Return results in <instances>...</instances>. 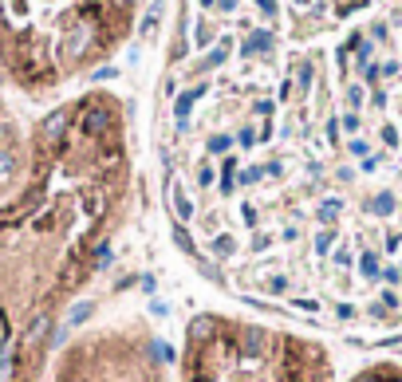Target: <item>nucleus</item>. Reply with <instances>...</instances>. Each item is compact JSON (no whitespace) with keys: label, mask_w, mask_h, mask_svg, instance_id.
Listing matches in <instances>:
<instances>
[{"label":"nucleus","mask_w":402,"mask_h":382,"mask_svg":"<svg viewBox=\"0 0 402 382\" xmlns=\"http://www.w3.org/2000/svg\"><path fill=\"white\" fill-rule=\"evenodd\" d=\"M134 186L127 123L83 95L36 130L28 181L0 205V382H32L67 303L111 260Z\"/></svg>","instance_id":"1"},{"label":"nucleus","mask_w":402,"mask_h":382,"mask_svg":"<svg viewBox=\"0 0 402 382\" xmlns=\"http://www.w3.org/2000/svg\"><path fill=\"white\" fill-rule=\"evenodd\" d=\"M174 382H339L331 347L296 323L197 311L181 331Z\"/></svg>","instance_id":"2"},{"label":"nucleus","mask_w":402,"mask_h":382,"mask_svg":"<svg viewBox=\"0 0 402 382\" xmlns=\"http://www.w3.org/2000/svg\"><path fill=\"white\" fill-rule=\"evenodd\" d=\"M127 24L130 0H0V55L40 91L103 60Z\"/></svg>","instance_id":"3"},{"label":"nucleus","mask_w":402,"mask_h":382,"mask_svg":"<svg viewBox=\"0 0 402 382\" xmlns=\"http://www.w3.org/2000/svg\"><path fill=\"white\" fill-rule=\"evenodd\" d=\"M51 382H174L146 319H114L64 347Z\"/></svg>","instance_id":"4"},{"label":"nucleus","mask_w":402,"mask_h":382,"mask_svg":"<svg viewBox=\"0 0 402 382\" xmlns=\"http://www.w3.org/2000/svg\"><path fill=\"white\" fill-rule=\"evenodd\" d=\"M347 382H402V359L370 363V366H363V370H355Z\"/></svg>","instance_id":"5"}]
</instances>
